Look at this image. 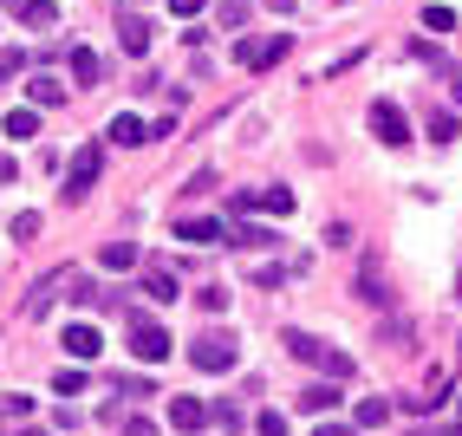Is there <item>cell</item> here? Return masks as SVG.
<instances>
[{
    "mask_svg": "<svg viewBox=\"0 0 462 436\" xmlns=\"http://www.w3.org/2000/svg\"><path fill=\"white\" fill-rule=\"evenodd\" d=\"M378 423H391V404H384V397H358L352 430H378Z\"/></svg>",
    "mask_w": 462,
    "mask_h": 436,
    "instance_id": "e0dca14e",
    "label": "cell"
},
{
    "mask_svg": "<svg viewBox=\"0 0 462 436\" xmlns=\"http://www.w3.org/2000/svg\"><path fill=\"white\" fill-rule=\"evenodd\" d=\"M417 436H462V417H456V423H443V430H417Z\"/></svg>",
    "mask_w": 462,
    "mask_h": 436,
    "instance_id": "d6a6232c",
    "label": "cell"
},
{
    "mask_svg": "<svg viewBox=\"0 0 462 436\" xmlns=\"http://www.w3.org/2000/svg\"><path fill=\"white\" fill-rule=\"evenodd\" d=\"M72 79H79V85H98V79H105V59L91 52V46H72Z\"/></svg>",
    "mask_w": 462,
    "mask_h": 436,
    "instance_id": "5bb4252c",
    "label": "cell"
},
{
    "mask_svg": "<svg viewBox=\"0 0 462 436\" xmlns=\"http://www.w3.org/2000/svg\"><path fill=\"white\" fill-rule=\"evenodd\" d=\"M293 411H306V417H326V411H338V385L326 378V385H306L300 397H293Z\"/></svg>",
    "mask_w": 462,
    "mask_h": 436,
    "instance_id": "8fae6325",
    "label": "cell"
},
{
    "mask_svg": "<svg viewBox=\"0 0 462 436\" xmlns=\"http://www.w3.org/2000/svg\"><path fill=\"white\" fill-rule=\"evenodd\" d=\"M52 385H59V397H79V391H85V371H59Z\"/></svg>",
    "mask_w": 462,
    "mask_h": 436,
    "instance_id": "83f0119b",
    "label": "cell"
},
{
    "mask_svg": "<svg viewBox=\"0 0 462 436\" xmlns=\"http://www.w3.org/2000/svg\"><path fill=\"white\" fill-rule=\"evenodd\" d=\"M98 261H105L111 274H131L143 255H137V241H105V255H98Z\"/></svg>",
    "mask_w": 462,
    "mask_h": 436,
    "instance_id": "9a60e30c",
    "label": "cell"
},
{
    "mask_svg": "<svg viewBox=\"0 0 462 436\" xmlns=\"http://www.w3.org/2000/svg\"><path fill=\"white\" fill-rule=\"evenodd\" d=\"M202 423H208V404H202V397H170V430L196 436Z\"/></svg>",
    "mask_w": 462,
    "mask_h": 436,
    "instance_id": "30bf717a",
    "label": "cell"
},
{
    "mask_svg": "<svg viewBox=\"0 0 462 436\" xmlns=\"http://www.w3.org/2000/svg\"><path fill=\"white\" fill-rule=\"evenodd\" d=\"M235 209L248 215V209H267V215H293V190H281V182H267V190H241Z\"/></svg>",
    "mask_w": 462,
    "mask_h": 436,
    "instance_id": "ba28073f",
    "label": "cell"
},
{
    "mask_svg": "<svg viewBox=\"0 0 462 436\" xmlns=\"http://www.w3.org/2000/svg\"><path fill=\"white\" fill-rule=\"evenodd\" d=\"M287 352H293L300 365H313V371H326L332 385H338V378H352V352H338V346H326V339H313V332H287Z\"/></svg>",
    "mask_w": 462,
    "mask_h": 436,
    "instance_id": "6da1fadb",
    "label": "cell"
},
{
    "mask_svg": "<svg viewBox=\"0 0 462 436\" xmlns=\"http://www.w3.org/2000/svg\"><path fill=\"white\" fill-rule=\"evenodd\" d=\"M228 241H235V247H273V241H281V235H267V228H254V222H248V228H235Z\"/></svg>",
    "mask_w": 462,
    "mask_h": 436,
    "instance_id": "44dd1931",
    "label": "cell"
},
{
    "mask_svg": "<svg viewBox=\"0 0 462 436\" xmlns=\"http://www.w3.org/2000/svg\"><path fill=\"white\" fill-rule=\"evenodd\" d=\"M26 91H33V105H46V111H52V105H66V85H59L52 72H40V79L26 85Z\"/></svg>",
    "mask_w": 462,
    "mask_h": 436,
    "instance_id": "ac0fdd59",
    "label": "cell"
},
{
    "mask_svg": "<svg viewBox=\"0 0 462 436\" xmlns=\"http://www.w3.org/2000/svg\"><path fill=\"white\" fill-rule=\"evenodd\" d=\"M131 352H137V365H163L170 352H176V339L157 326V320H143V313H131Z\"/></svg>",
    "mask_w": 462,
    "mask_h": 436,
    "instance_id": "3957f363",
    "label": "cell"
},
{
    "mask_svg": "<svg viewBox=\"0 0 462 436\" xmlns=\"http://www.w3.org/2000/svg\"><path fill=\"white\" fill-rule=\"evenodd\" d=\"M125 436H157V423H143V417H137V423H125Z\"/></svg>",
    "mask_w": 462,
    "mask_h": 436,
    "instance_id": "4dcf8cb0",
    "label": "cell"
},
{
    "mask_svg": "<svg viewBox=\"0 0 462 436\" xmlns=\"http://www.w3.org/2000/svg\"><path fill=\"white\" fill-rule=\"evenodd\" d=\"M189 365H196V371H235V365H241L235 332H202L196 346H189Z\"/></svg>",
    "mask_w": 462,
    "mask_h": 436,
    "instance_id": "7a4b0ae2",
    "label": "cell"
},
{
    "mask_svg": "<svg viewBox=\"0 0 462 436\" xmlns=\"http://www.w3.org/2000/svg\"><path fill=\"white\" fill-rule=\"evenodd\" d=\"M372 137L391 144V150H397V144H411V117L397 111L391 98H378V105H372Z\"/></svg>",
    "mask_w": 462,
    "mask_h": 436,
    "instance_id": "8992f818",
    "label": "cell"
},
{
    "mask_svg": "<svg viewBox=\"0 0 462 436\" xmlns=\"http://www.w3.org/2000/svg\"><path fill=\"white\" fill-rule=\"evenodd\" d=\"M33 235H40V215L20 209V215H14V241H33Z\"/></svg>",
    "mask_w": 462,
    "mask_h": 436,
    "instance_id": "484cf974",
    "label": "cell"
},
{
    "mask_svg": "<svg viewBox=\"0 0 462 436\" xmlns=\"http://www.w3.org/2000/svg\"><path fill=\"white\" fill-rule=\"evenodd\" d=\"M59 346H66V352L85 365V358H98V352H105V339H98V326H85V320H79V326L59 332Z\"/></svg>",
    "mask_w": 462,
    "mask_h": 436,
    "instance_id": "9c48e42d",
    "label": "cell"
},
{
    "mask_svg": "<svg viewBox=\"0 0 462 436\" xmlns=\"http://www.w3.org/2000/svg\"><path fill=\"white\" fill-rule=\"evenodd\" d=\"M98 176H105V150L85 144L79 157H72V170H66V202H85L91 190H98Z\"/></svg>",
    "mask_w": 462,
    "mask_h": 436,
    "instance_id": "277c9868",
    "label": "cell"
},
{
    "mask_svg": "<svg viewBox=\"0 0 462 436\" xmlns=\"http://www.w3.org/2000/svg\"><path fill=\"white\" fill-rule=\"evenodd\" d=\"M287 52H293V33H267V40H241V46H235V59H241L248 72H267V66H281Z\"/></svg>",
    "mask_w": 462,
    "mask_h": 436,
    "instance_id": "5b68a950",
    "label": "cell"
},
{
    "mask_svg": "<svg viewBox=\"0 0 462 436\" xmlns=\"http://www.w3.org/2000/svg\"><path fill=\"white\" fill-rule=\"evenodd\" d=\"M111 144H125V150L150 144V124H143L137 111H117V117H111Z\"/></svg>",
    "mask_w": 462,
    "mask_h": 436,
    "instance_id": "4fadbf2b",
    "label": "cell"
},
{
    "mask_svg": "<svg viewBox=\"0 0 462 436\" xmlns=\"http://www.w3.org/2000/svg\"><path fill=\"white\" fill-rule=\"evenodd\" d=\"M313 436H352V423H319Z\"/></svg>",
    "mask_w": 462,
    "mask_h": 436,
    "instance_id": "1f68e13d",
    "label": "cell"
},
{
    "mask_svg": "<svg viewBox=\"0 0 462 436\" xmlns=\"http://www.w3.org/2000/svg\"><path fill=\"white\" fill-rule=\"evenodd\" d=\"M456 300H462V274H456Z\"/></svg>",
    "mask_w": 462,
    "mask_h": 436,
    "instance_id": "d590c367",
    "label": "cell"
},
{
    "mask_svg": "<svg viewBox=\"0 0 462 436\" xmlns=\"http://www.w3.org/2000/svg\"><path fill=\"white\" fill-rule=\"evenodd\" d=\"M456 404H462V391H456Z\"/></svg>",
    "mask_w": 462,
    "mask_h": 436,
    "instance_id": "74e56055",
    "label": "cell"
},
{
    "mask_svg": "<svg viewBox=\"0 0 462 436\" xmlns=\"http://www.w3.org/2000/svg\"><path fill=\"white\" fill-rule=\"evenodd\" d=\"M14 436H40V430H14Z\"/></svg>",
    "mask_w": 462,
    "mask_h": 436,
    "instance_id": "836d02e7",
    "label": "cell"
},
{
    "mask_svg": "<svg viewBox=\"0 0 462 436\" xmlns=\"http://www.w3.org/2000/svg\"><path fill=\"white\" fill-rule=\"evenodd\" d=\"M423 26L430 33H456V14L449 7H423Z\"/></svg>",
    "mask_w": 462,
    "mask_h": 436,
    "instance_id": "cb8c5ba5",
    "label": "cell"
},
{
    "mask_svg": "<svg viewBox=\"0 0 462 436\" xmlns=\"http://www.w3.org/2000/svg\"><path fill=\"white\" fill-rule=\"evenodd\" d=\"M456 105H462V79H456Z\"/></svg>",
    "mask_w": 462,
    "mask_h": 436,
    "instance_id": "e575fe53",
    "label": "cell"
},
{
    "mask_svg": "<svg viewBox=\"0 0 462 436\" xmlns=\"http://www.w3.org/2000/svg\"><path fill=\"white\" fill-rule=\"evenodd\" d=\"M26 411H33V397H20V391H7V397H0V417H14V423H20Z\"/></svg>",
    "mask_w": 462,
    "mask_h": 436,
    "instance_id": "d4e9b609",
    "label": "cell"
},
{
    "mask_svg": "<svg viewBox=\"0 0 462 436\" xmlns=\"http://www.w3.org/2000/svg\"><path fill=\"white\" fill-rule=\"evenodd\" d=\"M235 228L228 222H215V215H182L176 222V241H189V247H215V241H228Z\"/></svg>",
    "mask_w": 462,
    "mask_h": 436,
    "instance_id": "52a82bcc",
    "label": "cell"
},
{
    "mask_svg": "<svg viewBox=\"0 0 462 436\" xmlns=\"http://www.w3.org/2000/svg\"><path fill=\"white\" fill-rule=\"evenodd\" d=\"M40 131V111H7V137H33Z\"/></svg>",
    "mask_w": 462,
    "mask_h": 436,
    "instance_id": "7402d4cb",
    "label": "cell"
},
{
    "mask_svg": "<svg viewBox=\"0 0 462 436\" xmlns=\"http://www.w3.org/2000/svg\"><path fill=\"white\" fill-rule=\"evenodd\" d=\"M20 72V52H0V79H14Z\"/></svg>",
    "mask_w": 462,
    "mask_h": 436,
    "instance_id": "f546056e",
    "label": "cell"
},
{
    "mask_svg": "<svg viewBox=\"0 0 462 436\" xmlns=\"http://www.w3.org/2000/svg\"><path fill=\"white\" fill-rule=\"evenodd\" d=\"M117 46H125L131 59H143V52H150V20H137V14H117Z\"/></svg>",
    "mask_w": 462,
    "mask_h": 436,
    "instance_id": "7c38bea8",
    "label": "cell"
},
{
    "mask_svg": "<svg viewBox=\"0 0 462 436\" xmlns=\"http://www.w3.org/2000/svg\"><path fill=\"white\" fill-rule=\"evenodd\" d=\"M358 293L372 300V306H384V280H378V267H365V274H358Z\"/></svg>",
    "mask_w": 462,
    "mask_h": 436,
    "instance_id": "603a6c76",
    "label": "cell"
},
{
    "mask_svg": "<svg viewBox=\"0 0 462 436\" xmlns=\"http://www.w3.org/2000/svg\"><path fill=\"white\" fill-rule=\"evenodd\" d=\"M20 20H26V26H52V20H59V7H52V0H26Z\"/></svg>",
    "mask_w": 462,
    "mask_h": 436,
    "instance_id": "ffe728a7",
    "label": "cell"
},
{
    "mask_svg": "<svg viewBox=\"0 0 462 436\" xmlns=\"http://www.w3.org/2000/svg\"><path fill=\"white\" fill-rule=\"evenodd\" d=\"M143 293L157 300V306H170V300H176V274H170V267H143Z\"/></svg>",
    "mask_w": 462,
    "mask_h": 436,
    "instance_id": "2e32d148",
    "label": "cell"
},
{
    "mask_svg": "<svg viewBox=\"0 0 462 436\" xmlns=\"http://www.w3.org/2000/svg\"><path fill=\"white\" fill-rule=\"evenodd\" d=\"M196 300H202V313H228V287H202Z\"/></svg>",
    "mask_w": 462,
    "mask_h": 436,
    "instance_id": "4316f807",
    "label": "cell"
},
{
    "mask_svg": "<svg viewBox=\"0 0 462 436\" xmlns=\"http://www.w3.org/2000/svg\"><path fill=\"white\" fill-rule=\"evenodd\" d=\"M202 7H208V0H170V14H176V20H196Z\"/></svg>",
    "mask_w": 462,
    "mask_h": 436,
    "instance_id": "f1b7e54d",
    "label": "cell"
},
{
    "mask_svg": "<svg viewBox=\"0 0 462 436\" xmlns=\"http://www.w3.org/2000/svg\"><path fill=\"white\" fill-rule=\"evenodd\" d=\"M14 7H26V0H14Z\"/></svg>",
    "mask_w": 462,
    "mask_h": 436,
    "instance_id": "8d00e7d4",
    "label": "cell"
},
{
    "mask_svg": "<svg viewBox=\"0 0 462 436\" xmlns=\"http://www.w3.org/2000/svg\"><path fill=\"white\" fill-rule=\"evenodd\" d=\"M462 131H456V117L449 111H430V144H456Z\"/></svg>",
    "mask_w": 462,
    "mask_h": 436,
    "instance_id": "d6986e66",
    "label": "cell"
}]
</instances>
